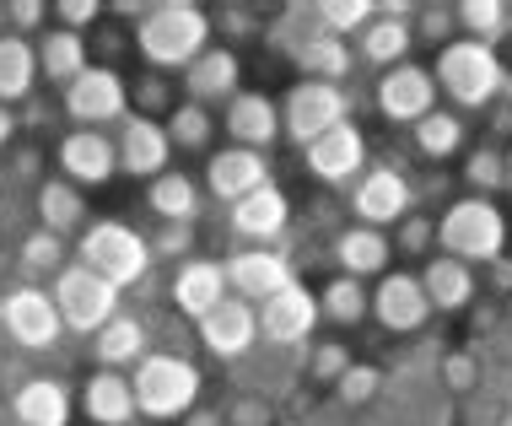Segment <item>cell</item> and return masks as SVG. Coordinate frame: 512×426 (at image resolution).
Segmentation results:
<instances>
[{
  "instance_id": "obj_1",
  "label": "cell",
  "mask_w": 512,
  "mask_h": 426,
  "mask_svg": "<svg viewBox=\"0 0 512 426\" xmlns=\"http://www.w3.org/2000/svg\"><path fill=\"white\" fill-rule=\"evenodd\" d=\"M130 44L141 49L151 71H189L205 49H211V11H200L195 0H162L146 11V22L130 33Z\"/></svg>"
},
{
  "instance_id": "obj_2",
  "label": "cell",
  "mask_w": 512,
  "mask_h": 426,
  "mask_svg": "<svg viewBox=\"0 0 512 426\" xmlns=\"http://www.w3.org/2000/svg\"><path fill=\"white\" fill-rule=\"evenodd\" d=\"M200 367L178 351H157L135 362L130 394H135V416L146 421H184L200 405Z\"/></svg>"
},
{
  "instance_id": "obj_3",
  "label": "cell",
  "mask_w": 512,
  "mask_h": 426,
  "mask_svg": "<svg viewBox=\"0 0 512 426\" xmlns=\"http://www.w3.org/2000/svg\"><path fill=\"white\" fill-rule=\"evenodd\" d=\"M437 243H442L448 259H459V265H469V270L475 265L486 270V265H496V259L507 254V216L496 211V200L464 195V200H453L448 211H442Z\"/></svg>"
},
{
  "instance_id": "obj_4",
  "label": "cell",
  "mask_w": 512,
  "mask_h": 426,
  "mask_svg": "<svg viewBox=\"0 0 512 426\" xmlns=\"http://www.w3.org/2000/svg\"><path fill=\"white\" fill-rule=\"evenodd\" d=\"M432 81L453 98V108H491L507 92V65H502L496 49L469 44V38H453V44L437 54Z\"/></svg>"
},
{
  "instance_id": "obj_5",
  "label": "cell",
  "mask_w": 512,
  "mask_h": 426,
  "mask_svg": "<svg viewBox=\"0 0 512 426\" xmlns=\"http://www.w3.org/2000/svg\"><path fill=\"white\" fill-rule=\"evenodd\" d=\"M76 265H87L92 276L124 292V286H141L151 276V243L130 222H92L76 243Z\"/></svg>"
},
{
  "instance_id": "obj_6",
  "label": "cell",
  "mask_w": 512,
  "mask_h": 426,
  "mask_svg": "<svg viewBox=\"0 0 512 426\" xmlns=\"http://www.w3.org/2000/svg\"><path fill=\"white\" fill-rule=\"evenodd\" d=\"M275 108H281V135H292L297 146H313L318 135H329L351 119L356 98L345 87H329V81H297Z\"/></svg>"
},
{
  "instance_id": "obj_7",
  "label": "cell",
  "mask_w": 512,
  "mask_h": 426,
  "mask_svg": "<svg viewBox=\"0 0 512 426\" xmlns=\"http://www.w3.org/2000/svg\"><path fill=\"white\" fill-rule=\"evenodd\" d=\"M415 205H421V200H415V184H410V173L399 168V157L367 168L351 184V216H356V227H378V232L383 227H399Z\"/></svg>"
},
{
  "instance_id": "obj_8",
  "label": "cell",
  "mask_w": 512,
  "mask_h": 426,
  "mask_svg": "<svg viewBox=\"0 0 512 426\" xmlns=\"http://www.w3.org/2000/svg\"><path fill=\"white\" fill-rule=\"evenodd\" d=\"M49 297H54V308H60V324L76 329V335H87V340L119 313V292L103 276H92L87 265H65L60 276H54Z\"/></svg>"
},
{
  "instance_id": "obj_9",
  "label": "cell",
  "mask_w": 512,
  "mask_h": 426,
  "mask_svg": "<svg viewBox=\"0 0 512 426\" xmlns=\"http://www.w3.org/2000/svg\"><path fill=\"white\" fill-rule=\"evenodd\" d=\"M65 119H76V130H103V125H124L130 119V87L119 71L108 65H87L71 87H65Z\"/></svg>"
},
{
  "instance_id": "obj_10",
  "label": "cell",
  "mask_w": 512,
  "mask_h": 426,
  "mask_svg": "<svg viewBox=\"0 0 512 426\" xmlns=\"http://www.w3.org/2000/svg\"><path fill=\"white\" fill-rule=\"evenodd\" d=\"M0 324H6V335L17 340V351H49V346H60V335H65L54 297L33 281L11 286V292L0 297Z\"/></svg>"
},
{
  "instance_id": "obj_11",
  "label": "cell",
  "mask_w": 512,
  "mask_h": 426,
  "mask_svg": "<svg viewBox=\"0 0 512 426\" xmlns=\"http://www.w3.org/2000/svg\"><path fill=\"white\" fill-rule=\"evenodd\" d=\"M259 335L270 340V346H308V340L318 335V292H308L302 281H292L286 292H275V297H265L259 302Z\"/></svg>"
},
{
  "instance_id": "obj_12",
  "label": "cell",
  "mask_w": 512,
  "mask_h": 426,
  "mask_svg": "<svg viewBox=\"0 0 512 426\" xmlns=\"http://www.w3.org/2000/svg\"><path fill=\"white\" fill-rule=\"evenodd\" d=\"M372 103H378V114L389 119V125H421L426 114L437 108V81L426 65H394V71L378 76V92H372Z\"/></svg>"
},
{
  "instance_id": "obj_13",
  "label": "cell",
  "mask_w": 512,
  "mask_h": 426,
  "mask_svg": "<svg viewBox=\"0 0 512 426\" xmlns=\"http://www.w3.org/2000/svg\"><path fill=\"white\" fill-rule=\"evenodd\" d=\"M221 270H227V292L238 302H248V308H259L265 297L286 292L297 281L292 254H281V249H238Z\"/></svg>"
},
{
  "instance_id": "obj_14",
  "label": "cell",
  "mask_w": 512,
  "mask_h": 426,
  "mask_svg": "<svg viewBox=\"0 0 512 426\" xmlns=\"http://www.w3.org/2000/svg\"><path fill=\"white\" fill-rule=\"evenodd\" d=\"M367 157H372V146H367L362 125H351V119L335 125L329 135H318L313 146H302V162H308V173L318 184H356L367 173Z\"/></svg>"
},
{
  "instance_id": "obj_15",
  "label": "cell",
  "mask_w": 512,
  "mask_h": 426,
  "mask_svg": "<svg viewBox=\"0 0 512 426\" xmlns=\"http://www.w3.org/2000/svg\"><path fill=\"white\" fill-rule=\"evenodd\" d=\"M367 313L389 335H415V329H426V319H432V302L421 292V276L394 270V276H378V292H367Z\"/></svg>"
},
{
  "instance_id": "obj_16",
  "label": "cell",
  "mask_w": 512,
  "mask_h": 426,
  "mask_svg": "<svg viewBox=\"0 0 512 426\" xmlns=\"http://www.w3.org/2000/svg\"><path fill=\"white\" fill-rule=\"evenodd\" d=\"M195 335H200V346L211 351L216 362H238V356H248V351H254V340H259V313L248 308V302L227 297L221 308H211L195 324Z\"/></svg>"
},
{
  "instance_id": "obj_17",
  "label": "cell",
  "mask_w": 512,
  "mask_h": 426,
  "mask_svg": "<svg viewBox=\"0 0 512 426\" xmlns=\"http://www.w3.org/2000/svg\"><path fill=\"white\" fill-rule=\"evenodd\" d=\"M270 184V157L265 151H248V146H221L211 151V162H205V189H211L216 200L238 205L243 195H254V189Z\"/></svg>"
},
{
  "instance_id": "obj_18",
  "label": "cell",
  "mask_w": 512,
  "mask_h": 426,
  "mask_svg": "<svg viewBox=\"0 0 512 426\" xmlns=\"http://www.w3.org/2000/svg\"><path fill=\"white\" fill-rule=\"evenodd\" d=\"M54 162H60L65 184H76V189H87V184L98 189L119 173V151L103 130H71L60 141V151H54Z\"/></svg>"
},
{
  "instance_id": "obj_19",
  "label": "cell",
  "mask_w": 512,
  "mask_h": 426,
  "mask_svg": "<svg viewBox=\"0 0 512 426\" xmlns=\"http://www.w3.org/2000/svg\"><path fill=\"white\" fill-rule=\"evenodd\" d=\"M119 173H130V178H162L168 173V157H173V141H168V130L157 125V119H141V114H130L119 125Z\"/></svg>"
},
{
  "instance_id": "obj_20",
  "label": "cell",
  "mask_w": 512,
  "mask_h": 426,
  "mask_svg": "<svg viewBox=\"0 0 512 426\" xmlns=\"http://www.w3.org/2000/svg\"><path fill=\"white\" fill-rule=\"evenodd\" d=\"M227 222H232V232H238L243 243L270 249V243L281 238L286 227H292V200H286L275 184H265V189H254V195H243L238 205H232Z\"/></svg>"
},
{
  "instance_id": "obj_21",
  "label": "cell",
  "mask_w": 512,
  "mask_h": 426,
  "mask_svg": "<svg viewBox=\"0 0 512 426\" xmlns=\"http://www.w3.org/2000/svg\"><path fill=\"white\" fill-rule=\"evenodd\" d=\"M173 308L184 313V319H205L211 308H221L232 292H227V270H221V259H189V265L173 270V286H168Z\"/></svg>"
},
{
  "instance_id": "obj_22",
  "label": "cell",
  "mask_w": 512,
  "mask_h": 426,
  "mask_svg": "<svg viewBox=\"0 0 512 426\" xmlns=\"http://www.w3.org/2000/svg\"><path fill=\"white\" fill-rule=\"evenodd\" d=\"M184 92H189V103H200V108L232 103V98L243 92V60H238V49L211 44V49H205L200 60L184 71Z\"/></svg>"
},
{
  "instance_id": "obj_23",
  "label": "cell",
  "mask_w": 512,
  "mask_h": 426,
  "mask_svg": "<svg viewBox=\"0 0 512 426\" xmlns=\"http://www.w3.org/2000/svg\"><path fill=\"white\" fill-rule=\"evenodd\" d=\"M221 125H227L232 146L270 151L281 141V108H275V98H265V92H238V98L227 103V114H221Z\"/></svg>"
},
{
  "instance_id": "obj_24",
  "label": "cell",
  "mask_w": 512,
  "mask_h": 426,
  "mask_svg": "<svg viewBox=\"0 0 512 426\" xmlns=\"http://www.w3.org/2000/svg\"><path fill=\"white\" fill-rule=\"evenodd\" d=\"M329 254H335L340 276L367 281V276H389L394 243H389V232H378V227H345V232H335Z\"/></svg>"
},
{
  "instance_id": "obj_25",
  "label": "cell",
  "mask_w": 512,
  "mask_h": 426,
  "mask_svg": "<svg viewBox=\"0 0 512 426\" xmlns=\"http://www.w3.org/2000/svg\"><path fill=\"white\" fill-rule=\"evenodd\" d=\"M71 389L60 378H27L17 394H11V421L17 426H71Z\"/></svg>"
},
{
  "instance_id": "obj_26",
  "label": "cell",
  "mask_w": 512,
  "mask_h": 426,
  "mask_svg": "<svg viewBox=\"0 0 512 426\" xmlns=\"http://www.w3.org/2000/svg\"><path fill=\"white\" fill-rule=\"evenodd\" d=\"M81 416L92 426H135V394L124 373H108L98 367L87 383H81Z\"/></svg>"
},
{
  "instance_id": "obj_27",
  "label": "cell",
  "mask_w": 512,
  "mask_h": 426,
  "mask_svg": "<svg viewBox=\"0 0 512 426\" xmlns=\"http://www.w3.org/2000/svg\"><path fill=\"white\" fill-rule=\"evenodd\" d=\"M151 346V329L146 319H135V313H114L98 335H92V356H98V367H108V373H119V367H135Z\"/></svg>"
},
{
  "instance_id": "obj_28",
  "label": "cell",
  "mask_w": 512,
  "mask_h": 426,
  "mask_svg": "<svg viewBox=\"0 0 512 426\" xmlns=\"http://www.w3.org/2000/svg\"><path fill=\"white\" fill-rule=\"evenodd\" d=\"M421 292H426V302H432L437 313H464L469 302H475L480 281H475V270H469V265L437 254V259H426V270H421Z\"/></svg>"
},
{
  "instance_id": "obj_29",
  "label": "cell",
  "mask_w": 512,
  "mask_h": 426,
  "mask_svg": "<svg viewBox=\"0 0 512 426\" xmlns=\"http://www.w3.org/2000/svg\"><path fill=\"white\" fill-rule=\"evenodd\" d=\"M33 60H38V76H49L54 87H71V81L92 65V49H87V33H65L54 27L33 44Z\"/></svg>"
},
{
  "instance_id": "obj_30",
  "label": "cell",
  "mask_w": 512,
  "mask_h": 426,
  "mask_svg": "<svg viewBox=\"0 0 512 426\" xmlns=\"http://www.w3.org/2000/svg\"><path fill=\"white\" fill-rule=\"evenodd\" d=\"M292 65L302 71V81H329V87H345V76H351V44H345V38H329V33H308L297 44Z\"/></svg>"
},
{
  "instance_id": "obj_31",
  "label": "cell",
  "mask_w": 512,
  "mask_h": 426,
  "mask_svg": "<svg viewBox=\"0 0 512 426\" xmlns=\"http://www.w3.org/2000/svg\"><path fill=\"white\" fill-rule=\"evenodd\" d=\"M38 227L54 232V238L87 232V200H81V189L65 184V178H44L38 184Z\"/></svg>"
},
{
  "instance_id": "obj_32",
  "label": "cell",
  "mask_w": 512,
  "mask_h": 426,
  "mask_svg": "<svg viewBox=\"0 0 512 426\" xmlns=\"http://www.w3.org/2000/svg\"><path fill=\"white\" fill-rule=\"evenodd\" d=\"M38 87V60H33V44L17 33H0V103H27Z\"/></svg>"
},
{
  "instance_id": "obj_33",
  "label": "cell",
  "mask_w": 512,
  "mask_h": 426,
  "mask_svg": "<svg viewBox=\"0 0 512 426\" xmlns=\"http://www.w3.org/2000/svg\"><path fill=\"white\" fill-rule=\"evenodd\" d=\"M410 44H415L410 22H394V17H372L362 33H356V49H362V60L378 65V71H394V65H405Z\"/></svg>"
},
{
  "instance_id": "obj_34",
  "label": "cell",
  "mask_w": 512,
  "mask_h": 426,
  "mask_svg": "<svg viewBox=\"0 0 512 426\" xmlns=\"http://www.w3.org/2000/svg\"><path fill=\"white\" fill-rule=\"evenodd\" d=\"M146 205L162 216V222H200V184H195L189 173L168 168L162 178H151Z\"/></svg>"
},
{
  "instance_id": "obj_35",
  "label": "cell",
  "mask_w": 512,
  "mask_h": 426,
  "mask_svg": "<svg viewBox=\"0 0 512 426\" xmlns=\"http://www.w3.org/2000/svg\"><path fill=\"white\" fill-rule=\"evenodd\" d=\"M410 135H415V151H421L426 162H448L464 151V119L453 114V108H432L421 125H410Z\"/></svg>"
},
{
  "instance_id": "obj_36",
  "label": "cell",
  "mask_w": 512,
  "mask_h": 426,
  "mask_svg": "<svg viewBox=\"0 0 512 426\" xmlns=\"http://www.w3.org/2000/svg\"><path fill=\"white\" fill-rule=\"evenodd\" d=\"M453 17H459V33L469 38V44L496 49V44L507 38L512 11L502 6V0H459V6H453Z\"/></svg>"
},
{
  "instance_id": "obj_37",
  "label": "cell",
  "mask_w": 512,
  "mask_h": 426,
  "mask_svg": "<svg viewBox=\"0 0 512 426\" xmlns=\"http://www.w3.org/2000/svg\"><path fill=\"white\" fill-rule=\"evenodd\" d=\"M459 178H464V189L475 200L502 195V189H507V157H502V146H469L464 162H459Z\"/></svg>"
},
{
  "instance_id": "obj_38",
  "label": "cell",
  "mask_w": 512,
  "mask_h": 426,
  "mask_svg": "<svg viewBox=\"0 0 512 426\" xmlns=\"http://www.w3.org/2000/svg\"><path fill=\"white\" fill-rule=\"evenodd\" d=\"M318 319H329L340 329H356L367 319V286L351 281V276H335L324 292H318Z\"/></svg>"
},
{
  "instance_id": "obj_39",
  "label": "cell",
  "mask_w": 512,
  "mask_h": 426,
  "mask_svg": "<svg viewBox=\"0 0 512 426\" xmlns=\"http://www.w3.org/2000/svg\"><path fill=\"white\" fill-rule=\"evenodd\" d=\"M162 130H168V141H173L178 151H211L216 119H211V108H200V103H178Z\"/></svg>"
},
{
  "instance_id": "obj_40",
  "label": "cell",
  "mask_w": 512,
  "mask_h": 426,
  "mask_svg": "<svg viewBox=\"0 0 512 426\" xmlns=\"http://www.w3.org/2000/svg\"><path fill=\"white\" fill-rule=\"evenodd\" d=\"M17 265L27 270V276H60L65 270V238H54V232H27V238L17 243Z\"/></svg>"
},
{
  "instance_id": "obj_41",
  "label": "cell",
  "mask_w": 512,
  "mask_h": 426,
  "mask_svg": "<svg viewBox=\"0 0 512 426\" xmlns=\"http://www.w3.org/2000/svg\"><path fill=\"white\" fill-rule=\"evenodd\" d=\"M308 17H318V33L340 38V33H362V27L378 17V6H372V0H324Z\"/></svg>"
},
{
  "instance_id": "obj_42",
  "label": "cell",
  "mask_w": 512,
  "mask_h": 426,
  "mask_svg": "<svg viewBox=\"0 0 512 426\" xmlns=\"http://www.w3.org/2000/svg\"><path fill=\"white\" fill-rule=\"evenodd\" d=\"M151 243V265L157 259H168V265H189L200 249V227L195 222H162L157 227V238H146Z\"/></svg>"
},
{
  "instance_id": "obj_43",
  "label": "cell",
  "mask_w": 512,
  "mask_h": 426,
  "mask_svg": "<svg viewBox=\"0 0 512 426\" xmlns=\"http://www.w3.org/2000/svg\"><path fill=\"white\" fill-rule=\"evenodd\" d=\"M135 114L141 119H168L173 108H178V98H173V81L162 76V71H146V76H135Z\"/></svg>"
},
{
  "instance_id": "obj_44",
  "label": "cell",
  "mask_w": 512,
  "mask_h": 426,
  "mask_svg": "<svg viewBox=\"0 0 512 426\" xmlns=\"http://www.w3.org/2000/svg\"><path fill=\"white\" fill-rule=\"evenodd\" d=\"M410 33L421 38V44H442L448 49L453 38H459V17H453V6H421L410 22Z\"/></svg>"
},
{
  "instance_id": "obj_45",
  "label": "cell",
  "mask_w": 512,
  "mask_h": 426,
  "mask_svg": "<svg viewBox=\"0 0 512 426\" xmlns=\"http://www.w3.org/2000/svg\"><path fill=\"white\" fill-rule=\"evenodd\" d=\"M394 249L410 254V259L432 254V249H437V222H432V216H421V211H410L405 222L394 227Z\"/></svg>"
},
{
  "instance_id": "obj_46",
  "label": "cell",
  "mask_w": 512,
  "mask_h": 426,
  "mask_svg": "<svg viewBox=\"0 0 512 426\" xmlns=\"http://www.w3.org/2000/svg\"><path fill=\"white\" fill-rule=\"evenodd\" d=\"M378 389H383V373L372 362H351V367H345V378L335 383V394H340L345 405H367Z\"/></svg>"
},
{
  "instance_id": "obj_47",
  "label": "cell",
  "mask_w": 512,
  "mask_h": 426,
  "mask_svg": "<svg viewBox=\"0 0 512 426\" xmlns=\"http://www.w3.org/2000/svg\"><path fill=\"white\" fill-rule=\"evenodd\" d=\"M345 367H351V346H345V340H324V346H313L308 378L313 383H340Z\"/></svg>"
},
{
  "instance_id": "obj_48",
  "label": "cell",
  "mask_w": 512,
  "mask_h": 426,
  "mask_svg": "<svg viewBox=\"0 0 512 426\" xmlns=\"http://www.w3.org/2000/svg\"><path fill=\"white\" fill-rule=\"evenodd\" d=\"M211 27H221V33H227V44H221V49L248 44V38H265V27H259V17H254L248 6H221Z\"/></svg>"
},
{
  "instance_id": "obj_49",
  "label": "cell",
  "mask_w": 512,
  "mask_h": 426,
  "mask_svg": "<svg viewBox=\"0 0 512 426\" xmlns=\"http://www.w3.org/2000/svg\"><path fill=\"white\" fill-rule=\"evenodd\" d=\"M87 49H98V60H92V65H108V71H119L114 60H119L124 49H135V44H130V33H124V27H98Z\"/></svg>"
},
{
  "instance_id": "obj_50",
  "label": "cell",
  "mask_w": 512,
  "mask_h": 426,
  "mask_svg": "<svg viewBox=\"0 0 512 426\" xmlns=\"http://www.w3.org/2000/svg\"><path fill=\"white\" fill-rule=\"evenodd\" d=\"M54 17L65 22V33H81V27H98L103 6H98V0H60V6H54Z\"/></svg>"
},
{
  "instance_id": "obj_51",
  "label": "cell",
  "mask_w": 512,
  "mask_h": 426,
  "mask_svg": "<svg viewBox=\"0 0 512 426\" xmlns=\"http://www.w3.org/2000/svg\"><path fill=\"white\" fill-rule=\"evenodd\" d=\"M11 178H22V184H44V151H38V146H17V151H11Z\"/></svg>"
},
{
  "instance_id": "obj_52",
  "label": "cell",
  "mask_w": 512,
  "mask_h": 426,
  "mask_svg": "<svg viewBox=\"0 0 512 426\" xmlns=\"http://www.w3.org/2000/svg\"><path fill=\"white\" fill-rule=\"evenodd\" d=\"M221 421H232V426H270V405L265 400H232V410Z\"/></svg>"
},
{
  "instance_id": "obj_53",
  "label": "cell",
  "mask_w": 512,
  "mask_h": 426,
  "mask_svg": "<svg viewBox=\"0 0 512 426\" xmlns=\"http://www.w3.org/2000/svg\"><path fill=\"white\" fill-rule=\"evenodd\" d=\"M442 378H448V389H469V383H475V356L453 351L448 362H442Z\"/></svg>"
},
{
  "instance_id": "obj_54",
  "label": "cell",
  "mask_w": 512,
  "mask_h": 426,
  "mask_svg": "<svg viewBox=\"0 0 512 426\" xmlns=\"http://www.w3.org/2000/svg\"><path fill=\"white\" fill-rule=\"evenodd\" d=\"M17 125H27V130H54V108L33 92V98L22 103V119H17Z\"/></svg>"
},
{
  "instance_id": "obj_55",
  "label": "cell",
  "mask_w": 512,
  "mask_h": 426,
  "mask_svg": "<svg viewBox=\"0 0 512 426\" xmlns=\"http://www.w3.org/2000/svg\"><path fill=\"white\" fill-rule=\"evenodd\" d=\"M6 17L17 27H44L49 22V6H38V0H17V6H6Z\"/></svg>"
},
{
  "instance_id": "obj_56",
  "label": "cell",
  "mask_w": 512,
  "mask_h": 426,
  "mask_svg": "<svg viewBox=\"0 0 512 426\" xmlns=\"http://www.w3.org/2000/svg\"><path fill=\"white\" fill-rule=\"evenodd\" d=\"M486 276H491V292L496 297H512V259L502 254L496 265H486Z\"/></svg>"
},
{
  "instance_id": "obj_57",
  "label": "cell",
  "mask_w": 512,
  "mask_h": 426,
  "mask_svg": "<svg viewBox=\"0 0 512 426\" xmlns=\"http://www.w3.org/2000/svg\"><path fill=\"white\" fill-rule=\"evenodd\" d=\"M184 426H227V421H221V410H189V416H184Z\"/></svg>"
},
{
  "instance_id": "obj_58",
  "label": "cell",
  "mask_w": 512,
  "mask_h": 426,
  "mask_svg": "<svg viewBox=\"0 0 512 426\" xmlns=\"http://www.w3.org/2000/svg\"><path fill=\"white\" fill-rule=\"evenodd\" d=\"M11 135H17V114L0 103V146H11Z\"/></svg>"
},
{
  "instance_id": "obj_59",
  "label": "cell",
  "mask_w": 512,
  "mask_h": 426,
  "mask_svg": "<svg viewBox=\"0 0 512 426\" xmlns=\"http://www.w3.org/2000/svg\"><path fill=\"white\" fill-rule=\"evenodd\" d=\"M491 130H496V135H507V130H512V108H507V103L491 114Z\"/></svg>"
},
{
  "instance_id": "obj_60",
  "label": "cell",
  "mask_w": 512,
  "mask_h": 426,
  "mask_svg": "<svg viewBox=\"0 0 512 426\" xmlns=\"http://www.w3.org/2000/svg\"><path fill=\"white\" fill-rule=\"evenodd\" d=\"M496 324V308H475V335H480V329H491Z\"/></svg>"
},
{
  "instance_id": "obj_61",
  "label": "cell",
  "mask_w": 512,
  "mask_h": 426,
  "mask_svg": "<svg viewBox=\"0 0 512 426\" xmlns=\"http://www.w3.org/2000/svg\"><path fill=\"white\" fill-rule=\"evenodd\" d=\"M502 157H507V189H512V146L502 151Z\"/></svg>"
},
{
  "instance_id": "obj_62",
  "label": "cell",
  "mask_w": 512,
  "mask_h": 426,
  "mask_svg": "<svg viewBox=\"0 0 512 426\" xmlns=\"http://www.w3.org/2000/svg\"><path fill=\"white\" fill-rule=\"evenodd\" d=\"M507 313H512V297H507Z\"/></svg>"
},
{
  "instance_id": "obj_63",
  "label": "cell",
  "mask_w": 512,
  "mask_h": 426,
  "mask_svg": "<svg viewBox=\"0 0 512 426\" xmlns=\"http://www.w3.org/2000/svg\"><path fill=\"white\" fill-rule=\"evenodd\" d=\"M135 426H146V421H135Z\"/></svg>"
},
{
  "instance_id": "obj_64",
  "label": "cell",
  "mask_w": 512,
  "mask_h": 426,
  "mask_svg": "<svg viewBox=\"0 0 512 426\" xmlns=\"http://www.w3.org/2000/svg\"><path fill=\"white\" fill-rule=\"evenodd\" d=\"M507 232H512V222H507Z\"/></svg>"
}]
</instances>
